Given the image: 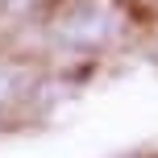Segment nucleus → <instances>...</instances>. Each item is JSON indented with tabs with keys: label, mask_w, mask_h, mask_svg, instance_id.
I'll use <instances>...</instances> for the list:
<instances>
[{
	"label": "nucleus",
	"mask_w": 158,
	"mask_h": 158,
	"mask_svg": "<svg viewBox=\"0 0 158 158\" xmlns=\"http://www.w3.org/2000/svg\"><path fill=\"white\" fill-rule=\"evenodd\" d=\"M125 33V13L112 0H71L50 21V42L67 54H100Z\"/></svg>",
	"instance_id": "f257e3e1"
},
{
	"label": "nucleus",
	"mask_w": 158,
	"mask_h": 158,
	"mask_svg": "<svg viewBox=\"0 0 158 158\" xmlns=\"http://www.w3.org/2000/svg\"><path fill=\"white\" fill-rule=\"evenodd\" d=\"M8 96H13V75H8V71H0V104H4Z\"/></svg>",
	"instance_id": "f03ea898"
}]
</instances>
